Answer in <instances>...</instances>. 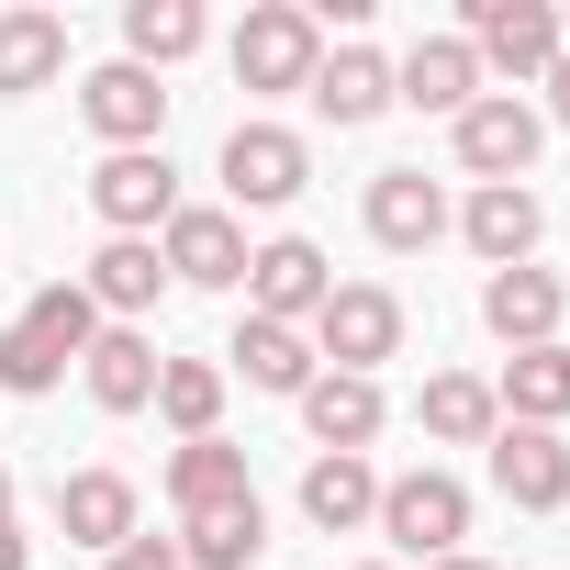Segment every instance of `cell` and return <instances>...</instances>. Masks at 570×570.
Masks as SVG:
<instances>
[{"label": "cell", "mask_w": 570, "mask_h": 570, "mask_svg": "<svg viewBox=\"0 0 570 570\" xmlns=\"http://www.w3.org/2000/svg\"><path fill=\"white\" fill-rule=\"evenodd\" d=\"M0 537H12V470H0Z\"/></svg>", "instance_id": "obj_34"}, {"label": "cell", "mask_w": 570, "mask_h": 570, "mask_svg": "<svg viewBox=\"0 0 570 570\" xmlns=\"http://www.w3.org/2000/svg\"><path fill=\"white\" fill-rule=\"evenodd\" d=\"M325 292H336L325 246H303V235L246 246V314H268V325H314V314H325Z\"/></svg>", "instance_id": "obj_7"}, {"label": "cell", "mask_w": 570, "mask_h": 570, "mask_svg": "<svg viewBox=\"0 0 570 570\" xmlns=\"http://www.w3.org/2000/svg\"><path fill=\"white\" fill-rule=\"evenodd\" d=\"M68 79V23L57 12H0V101H35V90H57Z\"/></svg>", "instance_id": "obj_21"}, {"label": "cell", "mask_w": 570, "mask_h": 570, "mask_svg": "<svg viewBox=\"0 0 570 570\" xmlns=\"http://www.w3.org/2000/svg\"><path fill=\"white\" fill-rule=\"evenodd\" d=\"M257 548H268V503H257V492L179 514V570H246Z\"/></svg>", "instance_id": "obj_20"}, {"label": "cell", "mask_w": 570, "mask_h": 570, "mask_svg": "<svg viewBox=\"0 0 570 570\" xmlns=\"http://www.w3.org/2000/svg\"><path fill=\"white\" fill-rule=\"evenodd\" d=\"M90 213H101L112 235H157V224L179 213V168H168V146H124V157H101V168H90Z\"/></svg>", "instance_id": "obj_8"}, {"label": "cell", "mask_w": 570, "mask_h": 570, "mask_svg": "<svg viewBox=\"0 0 570 570\" xmlns=\"http://www.w3.org/2000/svg\"><path fill=\"white\" fill-rule=\"evenodd\" d=\"M492 403H503V425H570V347H514Z\"/></svg>", "instance_id": "obj_25"}, {"label": "cell", "mask_w": 570, "mask_h": 570, "mask_svg": "<svg viewBox=\"0 0 570 570\" xmlns=\"http://www.w3.org/2000/svg\"><path fill=\"white\" fill-rule=\"evenodd\" d=\"M57 537L112 559V548L135 537V481H124V470H68V481H57Z\"/></svg>", "instance_id": "obj_18"}, {"label": "cell", "mask_w": 570, "mask_h": 570, "mask_svg": "<svg viewBox=\"0 0 570 570\" xmlns=\"http://www.w3.org/2000/svg\"><path fill=\"white\" fill-rule=\"evenodd\" d=\"M392 101H414V112H448V124H459V112L481 101V57H470L459 35H414V46H403V68H392Z\"/></svg>", "instance_id": "obj_14"}, {"label": "cell", "mask_w": 570, "mask_h": 570, "mask_svg": "<svg viewBox=\"0 0 570 570\" xmlns=\"http://www.w3.org/2000/svg\"><path fill=\"white\" fill-rule=\"evenodd\" d=\"M559 46H570V12H559Z\"/></svg>", "instance_id": "obj_37"}, {"label": "cell", "mask_w": 570, "mask_h": 570, "mask_svg": "<svg viewBox=\"0 0 570 570\" xmlns=\"http://www.w3.org/2000/svg\"><path fill=\"white\" fill-rule=\"evenodd\" d=\"M23 559H35V548H23V537H0V570H23Z\"/></svg>", "instance_id": "obj_33"}, {"label": "cell", "mask_w": 570, "mask_h": 570, "mask_svg": "<svg viewBox=\"0 0 570 570\" xmlns=\"http://www.w3.org/2000/svg\"><path fill=\"white\" fill-rule=\"evenodd\" d=\"M23 336H35V347L68 370V358H90V336H101V303L79 292V279H57V292H35V303H23Z\"/></svg>", "instance_id": "obj_29"}, {"label": "cell", "mask_w": 570, "mask_h": 570, "mask_svg": "<svg viewBox=\"0 0 570 570\" xmlns=\"http://www.w3.org/2000/svg\"><path fill=\"white\" fill-rule=\"evenodd\" d=\"M492 492L514 514H559L570 503V448L559 425H492Z\"/></svg>", "instance_id": "obj_11"}, {"label": "cell", "mask_w": 570, "mask_h": 570, "mask_svg": "<svg viewBox=\"0 0 570 570\" xmlns=\"http://www.w3.org/2000/svg\"><path fill=\"white\" fill-rule=\"evenodd\" d=\"M235 492H257V481H246V448H224V436H190V448H168V503H179V514H202V503H235Z\"/></svg>", "instance_id": "obj_28"}, {"label": "cell", "mask_w": 570, "mask_h": 570, "mask_svg": "<svg viewBox=\"0 0 570 570\" xmlns=\"http://www.w3.org/2000/svg\"><path fill=\"white\" fill-rule=\"evenodd\" d=\"M436 570H492V559H470V548H459V559H436Z\"/></svg>", "instance_id": "obj_35"}, {"label": "cell", "mask_w": 570, "mask_h": 570, "mask_svg": "<svg viewBox=\"0 0 570 570\" xmlns=\"http://www.w3.org/2000/svg\"><path fill=\"white\" fill-rule=\"evenodd\" d=\"M157 414L179 425V448H190V436H224V370H213V358H168V370H157Z\"/></svg>", "instance_id": "obj_30"}, {"label": "cell", "mask_w": 570, "mask_h": 570, "mask_svg": "<svg viewBox=\"0 0 570 570\" xmlns=\"http://www.w3.org/2000/svg\"><path fill=\"white\" fill-rule=\"evenodd\" d=\"M235 90H314V68H325V23L314 12H292V0H257V12L235 23Z\"/></svg>", "instance_id": "obj_3"}, {"label": "cell", "mask_w": 570, "mask_h": 570, "mask_svg": "<svg viewBox=\"0 0 570 570\" xmlns=\"http://www.w3.org/2000/svg\"><path fill=\"white\" fill-rule=\"evenodd\" d=\"M414 425H425L436 448H492L503 403H492V381H470V370H436V381H425V403H414Z\"/></svg>", "instance_id": "obj_26"}, {"label": "cell", "mask_w": 570, "mask_h": 570, "mask_svg": "<svg viewBox=\"0 0 570 570\" xmlns=\"http://www.w3.org/2000/svg\"><path fill=\"white\" fill-rule=\"evenodd\" d=\"M548 124H559V135H570V57H559V68H548Z\"/></svg>", "instance_id": "obj_32"}, {"label": "cell", "mask_w": 570, "mask_h": 570, "mask_svg": "<svg viewBox=\"0 0 570 570\" xmlns=\"http://www.w3.org/2000/svg\"><path fill=\"white\" fill-rule=\"evenodd\" d=\"M202 0H124V57L157 79V68H179V57H202Z\"/></svg>", "instance_id": "obj_27"}, {"label": "cell", "mask_w": 570, "mask_h": 570, "mask_svg": "<svg viewBox=\"0 0 570 570\" xmlns=\"http://www.w3.org/2000/svg\"><path fill=\"white\" fill-rule=\"evenodd\" d=\"M448 135H459V168H470L481 190H525V168H537V146H548V112L514 101V90H481Z\"/></svg>", "instance_id": "obj_4"}, {"label": "cell", "mask_w": 570, "mask_h": 570, "mask_svg": "<svg viewBox=\"0 0 570 570\" xmlns=\"http://www.w3.org/2000/svg\"><path fill=\"white\" fill-rule=\"evenodd\" d=\"M370 235H381L392 257H425V246L448 235V190H436L425 168H381V179H370Z\"/></svg>", "instance_id": "obj_15"}, {"label": "cell", "mask_w": 570, "mask_h": 570, "mask_svg": "<svg viewBox=\"0 0 570 570\" xmlns=\"http://www.w3.org/2000/svg\"><path fill=\"white\" fill-rule=\"evenodd\" d=\"M381 537H392V559H459V537H470V481L459 470H392L381 481V514H370Z\"/></svg>", "instance_id": "obj_1"}, {"label": "cell", "mask_w": 570, "mask_h": 570, "mask_svg": "<svg viewBox=\"0 0 570 570\" xmlns=\"http://www.w3.org/2000/svg\"><path fill=\"white\" fill-rule=\"evenodd\" d=\"M79 292L101 303V325H135V314H157V292H168V257H157V235H101V257L79 268Z\"/></svg>", "instance_id": "obj_13"}, {"label": "cell", "mask_w": 570, "mask_h": 570, "mask_svg": "<svg viewBox=\"0 0 570 570\" xmlns=\"http://www.w3.org/2000/svg\"><path fill=\"white\" fill-rule=\"evenodd\" d=\"M101 570H179V537H124Z\"/></svg>", "instance_id": "obj_31"}, {"label": "cell", "mask_w": 570, "mask_h": 570, "mask_svg": "<svg viewBox=\"0 0 570 570\" xmlns=\"http://www.w3.org/2000/svg\"><path fill=\"white\" fill-rule=\"evenodd\" d=\"M79 370H90V403H101V414H146L168 358H157V336H146V325H101Z\"/></svg>", "instance_id": "obj_16"}, {"label": "cell", "mask_w": 570, "mask_h": 570, "mask_svg": "<svg viewBox=\"0 0 570 570\" xmlns=\"http://www.w3.org/2000/svg\"><path fill=\"white\" fill-rule=\"evenodd\" d=\"M358 570H403V559H358Z\"/></svg>", "instance_id": "obj_36"}, {"label": "cell", "mask_w": 570, "mask_h": 570, "mask_svg": "<svg viewBox=\"0 0 570 570\" xmlns=\"http://www.w3.org/2000/svg\"><path fill=\"white\" fill-rule=\"evenodd\" d=\"M303 101H314L325 124H381V112H392V57H381V46H336Z\"/></svg>", "instance_id": "obj_22"}, {"label": "cell", "mask_w": 570, "mask_h": 570, "mask_svg": "<svg viewBox=\"0 0 570 570\" xmlns=\"http://www.w3.org/2000/svg\"><path fill=\"white\" fill-rule=\"evenodd\" d=\"M224 358H235V370H246V381H257V392H292V403H303V392H314V370H325V358H314V336H303V325H268V314H246V325H235V347H224Z\"/></svg>", "instance_id": "obj_23"}, {"label": "cell", "mask_w": 570, "mask_h": 570, "mask_svg": "<svg viewBox=\"0 0 570 570\" xmlns=\"http://www.w3.org/2000/svg\"><path fill=\"white\" fill-rule=\"evenodd\" d=\"M370 514H381V470L370 459H314L303 470V525L314 537H358Z\"/></svg>", "instance_id": "obj_24"}, {"label": "cell", "mask_w": 570, "mask_h": 570, "mask_svg": "<svg viewBox=\"0 0 570 570\" xmlns=\"http://www.w3.org/2000/svg\"><path fill=\"white\" fill-rule=\"evenodd\" d=\"M79 112H90V135H101L112 157H124V146H157V135H168V90H157V79H146L135 57L90 68V79H79Z\"/></svg>", "instance_id": "obj_10"}, {"label": "cell", "mask_w": 570, "mask_h": 570, "mask_svg": "<svg viewBox=\"0 0 570 570\" xmlns=\"http://www.w3.org/2000/svg\"><path fill=\"white\" fill-rule=\"evenodd\" d=\"M303 179H314V146H303L292 124H235V135H224V190H235V213L303 202Z\"/></svg>", "instance_id": "obj_5"}, {"label": "cell", "mask_w": 570, "mask_h": 570, "mask_svg": "<svg viewBox=\"0 0 570 570\" xmlns=\"http://www.w3.org/2000/svg\"><path fill=\"white\" fill-rule=\"evenodd\" d=\"M459 235H470V257H481V268H525V257H537V235H548V202H537V190H470Z\"/></svg>", "instance_id": "obj_19"}, {"label": "cell", "mask_w": 570, "mask_h": 570, "mask_svg": "<svg viewBox=\"0 0 570 570\" xmlns=\"http://www.w3.org/2000/svg\"><path fill=\"white\" fill-rule=\"evenodd\" d=\"M157 257H168V279H190V292H246V224L213 213V202H179Z\"/></svg>", "instance_id": "obj_9"}, {"label": "cell", "mask_w": 570, "mask_h": 570, "mask_svg": "<svg viewBox=\"0 0 570 570\" xmlns=\"http://www.w3.org/2000/svg\"><path fill=\"white\" fill-rule=\"evenodd\" d=\"M381 381H347V370H314V392H303V425H314V448L325 459H370V436H381Z\"/></svg>", "instance_id": "obj_17"}, {"label": "cell", "mask_w": 570, "mask_h": 570, "mask_svg": "<svg viewBox=\"0 0 570 570\" xmlns=\"http://www.w3.org/2000/svg\"><path fill=\"white\" fill-rule=\"evenodd\" d=\"M559 314H570V292H559V268H537V257L481 279V325L503 347H559Z\"/></svg>", "instance_id": "obj_12"}, {"label": "cell", "mask_w": 570, "mask_h": 570, "mask_svg": "<svg viewBox=\"0 0 570 570\" xmlns=\"http://www.w3.org/2000/svg\"><path fill=\"white\" fill-rule=\"evenodd\" d=\"M459 46H470L481 68H514V79H548V68L570 57V46H559V12H548V0H470Z\"/></svg>", "instance_id": "obj_6"}, {"label": "cell", "mask_w": 570, "mask_h": 570, "mask_svg": "<svg viewBox=\"0 0 570 570\" xmlns=\"http://www.w3.org/2000/svg\"><path fill=\"white\" fill-rule=\"evenodd\" d=\"M303 336H314V358H336L347 381H381V358H403V303L381 292V279H336L325 314H314Z\"/></svg>", "instance_id": "obj_2"}]
</instances>
